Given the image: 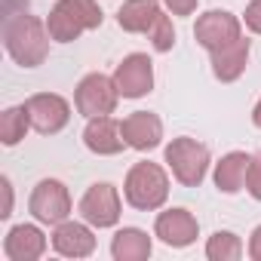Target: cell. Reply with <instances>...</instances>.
<instances>
[{"label":"cell","instance_id":"20","mask_svg":"<svg viewBox=\"0 0 261 261\" xmlns=\"http://www.w3.org/2000/svg\"><path fill=\"white\" fill-rule=\"evenodd\" d=\"M28 126H31V117H28L25 105L22 108H7L4 117H0V142L7 148L19 145L25 139V133H28Z\"/></svg>","mask_w":261,"mask_h":261},{"label":"cell","instance_id":"26","mask_svg":"<svg viewBox=\"0 0 261 261\" xmlns=\"http://www.w3.org/2000/svg\"><path fill=\"white\" fill-rule=\"evenodd\" d=\"M163 4L172 10V16H191L197 10V0H163Z\"/></svg>","mask_w":261,"mask_h":261},{"label":"cell","instance_id":"16","mask_svg":"<svg viewBox=\"0 0 261 261\" xmlns=\"http://www.w3.org/2000/svg\"><path fill=\"white\" fill-rule=\"evenodd\" d=\"M53 246L59 255H68V258H86L92 255L95 249V237L86 224H77V221H62L56 224V233H53Z\"/></svg>","mask_w":261,"mask_h":261},{"label":"cell","instance_id":"24","mask_svg":"<svg viewBox=\"0 0 261 261\" xmlns=\"http://www.w3.org/2000/svg\"><path fill=\"white\" fill-rule=\"evenodd\" d=\"M246 28L261 34V0H252V4L246 7Z\"/></svg>","mask_w":261,"mask_h":261},{"label":"cell","instance_id":"14","mask_svg":"<svg viewBox=\"0 0 261 261\" xmlns=\"http://www.w3.org/2000/svg\"><path fill=\"white\" fill-rule=\"evenodd\" d=\"M4 252L10 261H34L46 252V237L34 224H16L4 240Z\"/></svg>","mask_w":261,"mask_h":261},{"label":"cell","instance_id":"19","mask_svg":"<svg viewBox=\"0 0 261 261\" xmlns=\"http://www.w3.org/2000/svg\"><path fill=\"white\" fill-rule=\"evenodd\" d=\"M249 160H252V157L243 154V151H230V154H224L221 163L215 166V185H218V191H224V194H237V191L246 185Z\"/></svg>","mask_w":261,"mask_h":261},{"label":"cell","instance_id":"13","mask_svg":"<svg viewBox=\"0 0 261 261\" xmlns=\"http://www.w3.org/2000/svg\"><path fill=\"white\" fill-rule=\"evenodd\" d=\"M83 142H86V148L92 154H105V157L108 154H120L123 145H126V139L120 133V123L111 120L108 114L105 117H89V123L83 129Z\"/></svg>","mask_w":261,"mask_h":261},{"label":"cell","instance_id":"22","mask_svg":"<svg viewBox=\"0 0 261 261\" xmlns=\"http://www.w3.org/2000/svg\"><path fill=\"white\" fill-rule=\"evenodd\" d=\"M148 37H151V43H154V49H157V53H169V49H172V43H175V31H172L169 16H160V19H157V25H154V31H151Z\"/></svg>","mask_w":261,"mask_h":261},{"label":"cell","instance_id":"27","mask_svg":"<svg viewBox=\"0 0 261 261\" xmlns=\"http://www.w3.org/2000/svg\"><path fill=\"white\" fill-rule=\"evenodd\" d=\"M249 255H252V261H261V224L255 227V233L249 240Z\"/></svg>","mask_w":261,"mask_h":261},{"label":"cell","instance_id":"17","mask_svg":"<svg viewBox=\"0 0 261 261\" xmlns=\"http://www.w3.org/2000/svg\"><path fill=\"white\" fill-rule=\"evenodd\" d=\"M246 62H249V40L246 37H240L230 46L212 53V71L221 83H233L246 71Z\"/></svg>","mask_w":261,"mask_h":261},{"label":"cell","instance_id":"9","mask_svg":"<svg viewBox=\"0 0 261 261\" xmlns=\"http://www.w3.org/2000/svg\"><path fill=\"white\" fill-rule=\"evenodd\" d=\"M25 111L31 117V126L37 129V133H43V136H53V133H59V129H65V123L71 117L68 101L62 95H56V92H37V95H31L25 101Z\"/></svg>","mask_w":261,"mask_h":261},{"label":"cell","instance_id":"7","mask_svg":"<svg viewBox=\"0 0 261 261\" xmlns=\"http://www.w3.org/2000/svg\"><path fill=\"white\" fill-rule=\"evenodd\" d=\"M31 215L43 224H62L68 215H71V197H68V188L56 178H43L34 194H31V203H28Z\"/></svg>","mask_w":261,"mask_h":261},{"label":"cell","instance_id":"3","mask_svg":"<svg viewBox=\"0 0 261 261\" xmlns=\"http://www.w3.org/2000/svg\"><path fill=\"white\" fill-rule=\"evenodd\" d=\"M123 194H126V203L136 206V209H160L169 197V178L166 172L157 166V163H136L126 175V185H123Z\"/></svg>","mask_w":261,"mask_h":261},{"label":"cell","instance_id":"12","mask_svg":"<svg viewBox=\"0 0 261 261\" xmlns=\"http://www.w3.org/2000/svg\"><path fill=\"white\" fill-rule=\"evenodd\" d=\"M154 230H157V237L166 246L185 249V246H191L197 240V218L188 209H169V212H160L157 215Z\"/></svg>","mask_w":261,"mask_h":261},{"label":"cell","instance_id":"15","mask_svg":"<svg viewBox=\"0 0 261 261\" xmlns=\"http://www.w3.org/2000/svg\"><path fill=\"white\" fill-rule=\"evenodd\" d=\"M160 16H163L160 0H126L117 13V22L129 34H151Z\"/></svg>","mask_w":261,"mask_h":261},{"label":"cell","instance_id":"5","mask_svg":"<svg viewBox=\"0 0 261 261\" xmlns=\"http://www.w3.org/2000/svg\"><path fill=\"white\" fill-rule=\"evenodd\" d=\"M117 83L105 74H86L77 86V111L83 117H105V114H114L117 108Z\"/></svg>","mask_w":261,"mask_h":261},{"label":"cell","instance_id":"10","mask_svg":"<svg viewBox=\"0 0 261 261\" xmlns=\"http://www.w3.org/2000/svg\"><path fill=\"white\" fill-rule=\"evenodd\" d=\"M80 215L92 224V227H114L117 218H120V197H117V188L101 181V185H92L83 200H80Z\"/></svg>","mask_w":261,"mask_h":261},{"label":"cell","instance_id":"23","mask_svg":"<svg viewBox=\"0 0 261 261\" xmlns=\"http://www.w3.org/2000/svg\"><path fill=\"white\" fill-rule=\"evenodd\" d=\"M246 191H249L255 200H261V154H255V157L249 160V172H246Z\"/></svg>","mask_w":261,"mask_h":261},{"label":"cell","instance_id":"21","mask_svg":"<svg viewBox=\"0 0 261 261\" xmlns=\"http://www.w3.org/2000/svg\"><path fill=\"white\" fill-rule=\"evenodd\" d=\"M206 255H209L212 261H237V258L243 255V243H240L237 233H230V230H218V233L209 237V243H206Z\"/></svg>","mask_w":261,"mask_h":261},{"label":"cell","instance_id":"1","mask_svg":"<svg viewBox=\"0 0 261 261\" xmlns=\"http://www.w3.org/2000/svg\"><path fill=\"white\" fill-rule=\"evenodd\" d=\"M4 46L16 65L37 68L49 53V28H43V22L25 10L10 13L4 16Z\"/></svg>","mask_w":261,"mask_h":261},{"label":"cell","instance_id":"28","mask_svg":"<svg viewBox=\"0 0 261 261\" xmlns=\"http://www.w3.org/2000/svg\"><path fill=\"white\" fill-rule=\"evenodd\" d=\"M252 120H255V126L261 129V98H258V105H255V111H252Z\"/></svg>","mask_w":261,"mask_h":261},{"label":"cell","instance_id":"2","mask_svg":"<svg viewBox=\"0 0 261 261\" xmlns=\"http://www.w3.org/2000/svg\"><path fill=\"white\" fill-rule=\"evenodd\" d=\"M98 25H101V10L95 0H59L46 19L49 37L59 43H71L83 31H92Z\"/></svg>","mask_w":261,"mask_h":261},{"label":"cell","instance_id":"18","mask_svg":"<svg viewBox=\"0 0 261 261\" xmlns=\"http://www.w3.org/2000/svg\"><path fill=\"white\" fill-rule=\"evenodd\" d=\"M111 255L117 261H145L151 255V237L139 227H123L114 233Z\"/></svg>","mask_w":261,"mask_h":261},{"label":"cell","instance_id":"6","mask_svg":"<svg viewBox=\"0 0 261 261\" xmlns=\"http://www.w3.org/2000/svg\"><path fill=\"white\" fill-rule=\"evenodd\" d=\"M194 37L203 49L209 53H218L224 46H230L233 40H240V19L224 13V10H209L197 19V28H194Z\"/></svg>","mask_w":261,"mask_h":261},{"label":"cell","instance_id":"4","mask_svg":"<svg viewBox=\"0 0 261 261\" xmlns=\"http://www.w3.org/2000/svg\"><path fill=\"white\" fill-rule=\"evenodd\" d=\"M166 163L185 188H197L209 169V148L194 139H172L166 145Z\"/></svg>","mask_w":261,"mask_h":261},{"label":"cell","instance_id":"25","mask_svg":"<svg viewBox=\"0 0 261 261\" xmlns=\"http://www.w3.org/2000/svg\"><path fill=\"white\" fill-rule=\"evenodd\" d=\"M0 191H4V206H0V218H10V215H13V185H10V178H7V175L0 178Z\"/></svg>","mask_w":261,"mask_h":261},{"label":"cell","instance_id":"11","mask_svg":"<svg viewBox=\"0 0 261 261\" xmlns=\"http://www.w3.org/2000/svg\"><path fill=\"white\" fill-rule=\"evenodd\" d=\"M120 133L126 139L129 148H136V151H151L160 145L163 139V123L157 114L151 111H136V114H129L123 123H120Z\"/></svg>","mask_w":261,"mask_h":261},{"label":"cell","instance_id":"8","mask_svg":"<svg viewBox=\"0 0 261 261\" xmlns=\"http://www.w3.org/2000/svg\"><path fill=\"white\" fill-rule=\"evenodd\" d=\"M114 83H117V92L123 98H142L151 92L154 86V68H151V59L142 56V53H133L126 56L117 71H114Z\"/></svg>","mask_w":261,"mask_h":261}]
</instances>
